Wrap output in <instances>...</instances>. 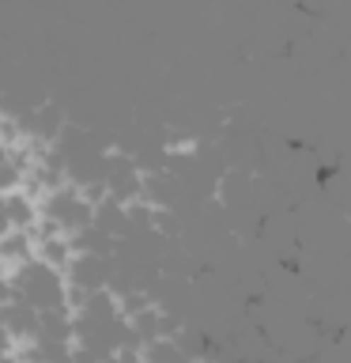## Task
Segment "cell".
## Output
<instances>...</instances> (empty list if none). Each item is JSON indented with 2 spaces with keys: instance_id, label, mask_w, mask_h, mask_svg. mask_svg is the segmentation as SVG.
Returning <instances> with one entry per match:
<instances>
[{
  "instance_id": "cell-5",
  "label": "cell",
  "mask_w": 351,
  "mask_h": 363,
  "mask_svg": "<svg viewBox=\"0 0 351 363\" xmlns=\"http://www.w3.org/2000/svg\"><path fill=\"white\" fill-rule=\"evenodd\" d=\"M8 204V223L16 227V231H34L42 220V212H38V201L30 197L27 189H16V193H8L4 197Z\"/></svg>"
},
{
  "instance_id": "cell-4",
  "label": "cell",
  "mask_w": 351,
  "mask_h": 363,
  "mask_svg": "<svg viewBox=\"0 0 351 363\" xmlns=\"http://www.w3.org/2000/svg\"><path fill=\"white\" fill-rule=\"evenodd\" d=\"M91 227L106 231L110 238H125V235H129V204H121L113 197H102L95 204V223H91Z\"/></svg>"
},
{
  "instance_id": "cell-6",
  "label": "cell",
  "mask_w": 351,
  "mask_h": 363,
  "mask_svg": "<svg viewBox=\"0 0 351 363\" xmlns=\"http://www.w3.org/2000/svg\"><path fill=\"white\" fill-rule=\"evenodd\" d=\"M34 257V235L30 231H16L11 227L8 235H0V261L16 272L19 265H27V261Z\"/></svg>"
},
{
  "instance_id": "cell-2",
  "label": "cell",
  "mask_w": 351,
  "mask_h": 363,
  "mask_svg": "<svg viewBox=\"0 0 351 363\" xmlns=\"http://www.w3.org/2000/svg\"><path fill=\"white\" fill-rule=\"evenodd\" d=\"M38 212L45 223H53L61 235L76 238L79 231H87L91 223H95V204H91L84 197V189L72 186V182H64L61 189L45 193V197L38 201Z\"/></svg>"
},
{
  "instance_id": "cell-1",
  "label": "cell",
  "mask_w": 351,
  "mask_h": 363,
  "mask_svg": "<svg viewBox=\"0 0 351 363\" xmlns=\"http://www.w3.org/2000/svg\"><path fill=\"white\" fill-rule=\"evenodd\" d=\"M8 280H11V295L23 299V303H30L38 314L72 311V306H68V280H64V272L50 269L38 257H30L27 265H19Z\"/></svg>"
},
{
  "instance_id": "cell-3",
  "label": "cell",
  "mask_w": 351,
  "mask_h": 363,
  "mask_svg": "<svg viewBox=\"0 0 351 363\" xmlns=\"http://www.w3.org/2000/svg\"><path fill=\"white\" fill-rule=\"evenodd\" d=\"M0 325L16 337V345H30V340L38 337V329H42V314L34 311L30 303H23V299L11 295V299L0 306Z\"/></svg>"
}]
</instances>
